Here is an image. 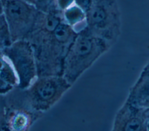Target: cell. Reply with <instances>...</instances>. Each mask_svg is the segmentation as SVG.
<instances>
[{
  "instance_id": "cell-5",
  "label": "cell",
  "mask_w": 149,
  "mask_h": 131,
  "mask_svg": "<svg viewBox=\"0 0 149 131\" xmlns=\"http://www.w3.org/2000/svg\"><path fill=\"white\" fill-rule=\"evenodd\" d=\"M5 57L14 68L18 78L17 88L26 90L38 76L34 51L26 39L12 42L2 49Z\"/></svg>"
},
{
  "instance_id": "cell-18",
  "label": "cell",
  "mask_w": 149,
  "mask_h": 131,
  "mask_svg": "<svg viewBox=\"0 0 149 131\" xmlns=\"http://www.w3.org/2000/svg\"><path fill=\"white\" fill-rule=\"evenodd\" d=\"M145 115H146V130H149V108L145 110Z\"/></svg>"
},
{
  "instance_id": "cell-2",
  "label": "cell",
  "mask_w": 149,
  "mask_h": 131,
  "mask_svg": "<svg viewBox=\"0 0 149 131\" xmlns=\"http://www.w3.org/2000/svg\"><path fill=\"white\" fill-rule=\"evenodd\" d=\"M112 45L86 26L78 32L64 58L62 76L72 85Z\"/></svg>"
},
{
  "instance_id": "cell-10",
  "label": "cell",
  "mask_w": 149,
  "mask_h": 131,
  "mask_svg": "<svg viewBox=\"0 0 149 131\" xmlns=\"http://www.w3.org/2000/svg\"><path fill=\"white\" fill-rule=\"evenodd\" d=\"M62 17L63 21L77 33L84 28L81 24H86V12L75 3L62 11Z\"/></svg>"
},
{
  "instance_id": "cell-19",
  "label": "cell",
  "mask_w": 149,
  "mask_h": 131,
  "mask_svg": "<svg viewBox=\"0 0 149 131\" xmlns=\"http://www.w3.org/2000/svg\"><path fill=\"white\" fill-rule=\"evenodd\" d=\"M5 61V56L2 52V49H0V70L2 68Z\"/></svg>"
},
{
  "instance_id": "cell-22",
  "label": "cell",
  "mask_w": 149,
  "mask_h": 131,
  "mask_svg": "<svg viewBox=\"0 0 149 131\" xmlns=\"http://www.w3.org/2000/svg\"><path fill=\"white\" fill-rule=\"evenodd\" d=\"M146 66H147V67H148V68H149V61H148V63H147V65H146Z\"/></svg>"
},
{
  "instance_id": "cell-12",
  "label": "cell",
  "mask_w": 149,
  "mask_h": 131,
  "mask_svg": "<svg viewBox=\"0 0 149 131\" xmlns=\"http://www.w3.org/2000/svg\"><path fill=\"white\" fill-rule=\"evenodd\" d=\"M12 43L9 27L3 14L0 16V49H3Z\"/></svg>"
},
{
  "instance_id": "cell-7",
  "label": "cell",
  "mask_w": 149,
  "mask_h": 131,
  "mask_svg": "<svg viewBox=\"0 0 149 131\" xmlns=\"http://www.w3.org/2000/svg\"><path fill=\"white\" fill-rule=\"evenodd\" d=\"M145 110L139 108L126 100L117 111L112 130H147Z\"/></svg>"
},
{
  "instance_id": "cell-1",
  "label": "cell",
  "mask_w": 149,
  "mask_h": 131,
  "mask_svg": "<svg viewBox=\"0 0 149 131\" xmlns=\"http://www.w3.org/2000/svg\"><path fill=\"white\" fill-rule=\"evenodd\" d=\"M77 33L63 20L58 24L44 15L37 16L25 39L34 51L38 76L62 75L64 58Z\"/></svg>"
},
{
  "instance_id": "cell-3",
  "label": "cell",
  "mask_w": 149,
  "mask_h": 131,
  "mask_svg": "<svg viewBox=\"0 0 149 131\" xmlns=\"http://www.w3.org/2000/svg\"><path fill=\"white\" fill-rule=\"evenodd\" d=\"M86 26L112 46L121 33V14L116 0H93L86 12Z\"/></svg>"
},
{
  "instance_id": "cell-8",
  "label": "cell",
  "mask_w": 149,
  "mask_h": 131,
  "mask_svg": "<svg viewBox=\"0 0 149 131\" xmlns=\"http://www.w3.org/2000/svg\"><path fill=\"white\" fill-rule=\"evenodd\" d=\"M126 100L139 108H149L148 67L145 66L137 80L130 88Z\"/></svg>"
},
{
  "instance_id": "cell-21",
  "label": "cell",
  "mask_w": 149,
  "mask_h": 131,
  "mask_svg": "<svg viewBox=\"0 0 149 131\" xmlns=\"http://www.w3.org/2000/svg\"><path fill=\"white\" fill-rule=\"evenodd\" d=\"M3 15V5L2 0H0V16Z\"/></svg>"
},
{
  "instance_id": "cell-6",
  "label": "cell",
  "mask_w": 149,
  "mask_h": 131,
  "mask_svg": "<svg viewBox=\"0 0 149 131\" xmlns=\"http://www.w3.org/2000/svg\"><path fill=\"white\" fill-rule=\"evenodd\" d=\"M3 14L8 23L12 42L24 39L32 30L38 10L23 0H2Z\"/></svg>"
},
{
  "instance_id": "cell-17",
  "label": "cell",
  "mask_w": 149,
  "mask_h": 131,
  "mask_svg": "<svg viewBox=\"0 0 149 131\" xmlns=\"http://www.w3.org/2000/svg\"><path fill=\"white\" fill-rule=\"evenodd\" d=\"M6 113V110L5 101H3V99L0 98V126L3 125L4 126H5V125H4L3 123H2V121H5Z\"/></svg>"
},
{
  "instance_id": "cell-16",
  "label": "cell",
  "mask_w": 149,
  "mask_h": 131,
  "mask_svg": "<svg viewBox=\"0 0 149 131\" xmlns=\"http://www.w3.org/2000/svg\"><path fill=\"white\" fill-rule=\"evenodd\" d=\"M93 0H74V3L86 12L90 7Z\"/></svg>"
},
{
  "instance_id": "cell-20",
  "label": "cell",
  "mask_w": 149,
  "mask_h": 131,
  "mask_svg": "<svg viewBox=\"0 0 149 131\" xmlns=\"http://www.w3.org/2000/svg\"><path fill=\"white\" fill-rule=\"evenodd\" d=\"M24 1V2L29 3V4H31V5H36V0H23Z\"/></svg>"
},
{
  "instance_id": "cell-15",
  "label": "cell",
  "mask_w": 149,
  "mask_h": 131,
  "mask_svg": "<svg viewBox=\"0 0 149 131\" xmlns=\"http://www.w3.org/2000/svg\"><path fill=\"white\" fill-rule=\"evenodd\" d=\"M74 3V0H56V7L62 12Z\"/></svg>"
},
{
  "instance_id": "cell-9",
  "label": "cell",
  "mask_w": 149,
  "mask_h": 131,
  "mask_svg": "<svg viewBox=\"0 0 149 131\" xmlns=\"http://www.w3.org/2000/svg\"><path fill=\"white\" fill-rule=\"evenodd\" d=\"M26 108H15L6 113L7 129L12 130H27L31 126L33 119L32 114Z\"/></svg>"
},
{
  "instance_id": "cell-13",
  "label": "cell",
  "mask_w": 149,
  "mask_h": 131,
  "mask_svg": "<svg viewBox=\"0 0 149 131\" xmlns=\"http://www.w3.org/2000/svg\"><path fill=\"white\" fill-rule=\"evenodd\" d=\"M35 6L38 11L44 13L58 9L56 0H36Z\"/></svg>"
},
{
  "instance_id": "cell-14",
  "label": "cell",
  "mask_w": 149,
  "mask_h": 131,
  "mask_svg": "<svg viewBox=\"0 0 149 131\" xmlns=\"http://www.w3.org/2000/svg\"><path fill=\"white\" fill-rule=\"evenodd\" d=\"M14 88V86L8 83L0 76V96L5 95L9 93Z\"/></svg>"
},
{
  "instance_id": "cell-11",
  "label": "cell",
  "mask_w": 149,
  "mask_h": 131,
  "mask_svg": "<svg viewBox=\"0 0 149 131\" xmlns=\"http://www.w3.org/2000/svg\"><path fill=\"white\" fill-rule=\"evenodd\" d=\"M0 76L6 82L15 87L18 85V78L16 73L9 61L5 57V61L0 70Z\"/></svg>"
},
{
  "instance_id": "cell-4",
  "label": "cell",
  "mask_w": 149,
  "mask_h": 131,
  "mask_svg": "<svg viewBox=\"0 0 149 131\" xmlns=\"http://www.w3.org/2000/svg\"><path fill=\"white\" fill-rule=\"evenodd\" d=\"M72 86L62 75L38 76L22 91L30 109L41 113L54 106Z\"/></svg>"
}]
</instances>
